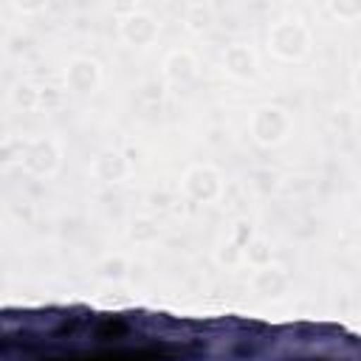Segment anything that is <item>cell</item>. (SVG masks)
<instances>
[{"instance_id": "cell-1", "label": "cell", "mask_w": 361, "mask_h": 361, "mask_svg": "<svg viewBox=\"0 0 361 361\" xmlns=\"http://www.w3.org/2000/svg\"><path fill=\"white\" fill-rule=\"evenodd\" d=\"M180 353L172 347H118V350H99L85 355L68 358H48V361H178Z\"/></svg>"}, {"instance_id": "cell-2", "label": "cell", "mask_w": 361, "mask_h": 361, "mask_svg": "<svg viewBox=\"0 0 361 361\" xmlns=\"http://www.w3.org/2000/svg\"><path fill=\"white\" fill-rule=\"evenodd\" d=\"M307 361H322V358H307Z\"/></svg>"}]
</instances>
